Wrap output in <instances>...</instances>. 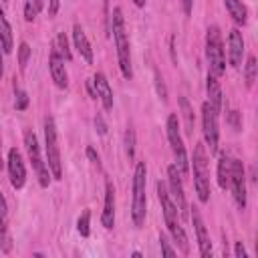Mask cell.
Masks as SVG:
<instances>
[{
	"label": "cell",
	"instance_id": "17",
	"mask_svg": "<svg viewBox=\"0 0 258 258\" xmlns=\"http://www.w3.org/2000/svg\"><path fill=\"white\" fill-rule=\"evenodd\" d=\"M101 224L111 230L115 226V187L111 181H107L105 185V204H103V212H101Z\"/></svg>",
	"mask_w": 258,
	"mask_h": 258
},
{
	"label": "cell",
	"instance_id": "14",
	"mask_svg": "<svg viewBox=\"0 0 258 258\" xmlns=\"http://www.w3.org/2000/svg\"><path fill=\"white\" fill-rule=\"evenodd\" d=\"M191 222H194V230H196V240H198V246H200V254L204 258L212 256V242H210L208 230L204 226V220H202L198 208H191Z\"/></svg>",
	"mask_w": 258,
	"mask_h": 258
},
{
	"label": "cell",
	"instance_id": "32",
	"mask_svg": "<svg viewBox=\"0 0 258 258\" xmlns=\"http://www.w3.org/2000/svg\"><path fill=\"white\" fill-rule=\"evenodd\" d=\"M36 14H38V10H36V6L32 4V2H24V20L26 22H32L34 18H36Z\"/></svg>",
	"mask_w": 258,
	"mask_h": 258
},
{
	"label": "cell",
	"instance_id": "20",
	"mask_svg": "<svg viewBox=\"0 0 258 258\" xmlns=\"http://www.w3.org/2000/svg\"><path fill=\"white\" fill-rule=\"evenodd\" d=\"M6 216H8V204L0 191V252H10V248H12L8 226H6Z\"/></svg>",
	"mask_w": 258,
	"mask_h": 258
},
{
	"label": "cell",
	"instance_id": "9",
	"mask_svg": "<svg viewBox=\"0 0 258 258\" xmlns=\"http://www.w3.org/2000/svg\"><path fill=\"white\" fill-rule=\"evenodd\" d=\"M202 131H204V141L210 149V153L218 151V111L206 101L202 105Z\"/></svg>",
	"mask_w": 258,
	"mask_h": 258
},
{
	"label": "cell",
	"instance_id": "38",
	"mask_svg": "<svg viewBox=\"0 0 258 258\" xmlns=\"http://www.w3.org/2000/svg\"><path fill=\"white\" fill-rule=\"evenodd\" d=\"M181 8L185 12V16L191 14V8H194V0H181Z\"/></svg>",
	"mask_w": 258,
	"mask_h": 258
},
{
	"label": "cell",
	"instance_id": "28",
	"mask_svg": "<svg viewBox=\"0 0 258 258\" xmlns=\"http://www.w3.org/2000/svg\"><path fill=\"white\" fill-rule=\"evenodd\" d=\"M125 153L129 159H133V155H135V131L131 127L125 131Z\"/></svg>",
	"mask_w": 258,
	"mask_h": 258
},
{
	"label": "cell",
	"instance_id": "11",
	"mask_svg": "<svg viewBox=\"0 0 258 258\" xmlns=\"http://www.w3.org/2000/svg\"><path fill=\"white\" fill-rule=\"evenodd\" d=\"M6 167H8V179H10V185L14 189H22L24 183H26V167H24V161H22V155L16 147H12L8 151V159H6Z\"/></svg>",
	"mask_w": 258,
	"mask_h": 258
},
{
	"label": "cell",
	"instance_id": "29",
	"mask_svg": "<svg viewBox=\"0 0 258 258\" xmlns=\"http://www.w3.org/2000/svg\"><path fill=\"white\" fill-rule=\"evenodd\" d=\"M14 107H16V111H24L26 107H28V95L22 91V89H18V87H14Z\"/></svg>",
	"mask_w": 258,
	"mask_h": 258
},
{
	"label": "cell",
	"instance_id": "3",
	"mask_svg": "<svg viewBox=\"0 0 258 258\" xmlns=\"http://www.w3.org/2000/svg\"><path fill=\"white\" fill-rule=\"evenodd\" d=\"M145 185H147V165L145 161H137L133 171V202H131V218L135 228H141L145 222V212H147Z\"/></svg>",
	"mask_w": 258,
	"mask_h": 258
},
{
	"label": "cell",
	"instance_id": "12",
	"mask_svg": "<svg viewBox=\"0 0 258 258\" xmlns=\"http://www.w3.org/2000/svg\"><path fill=\"white\" fill-rule=\"evenodd\" d=\"M167 177H169V187H171V196L175 200V206L179 210V214H185L187 210V204H185V194H183V175L181 171L177 169V165H169L167 167Z\"/></svg>",
	"mask_w": 258,
	"mask_h": 258
},
{
	"label": "cell",
	"instance_id": "26",
	"mask_svg": "<svg viewBox=\"0 0 258 258\" xmlns=\"http://www.w3.org/2000/svg\"><path fill=\"white\" fill-rule=\"evenodd\" d=\"M77 232L83 238H87L91 234V210H83V214L79 216V220H77Z\"/></svg>",
	"mask_w": 258,
	"mask_h": 258
},
{
	"label": "cell",
	"instance_id": "22",
	"mask_svg": "<svg viewBox=\"0 0 258 258\" xmlns=\"http://www.w3.org/2000/svg\"><path fill=\"white\" fill-rule=\"evenodd\" d=\"M226 10L230 12V16L234 18L236 24H246L248 22V8L244 6L242 0H224Z\"/></svg>",
	"mask_w": 258,
	"mask_h": 258
},
{
	"label": "cell",
	"instance_id": "13",
	"mask_svg": "<svg viewBox=\"0 0 258 258\" xmlns=\"http://www.w3.org/2000/svg\"><path fill=\"white\" fill-rule=\"evenodd\" d=\"M48 71H50V77H52V81L58 89L69 87V75H67V69H64V58L56 52L54 46L50 48V54H48Z\"/></svg>",
	"mask_w": 258,
	"mask_h": 258
},
{
	"label": "cell",
	"instance_id": "18",
	"mask_svg": "<svg viewBox=\"0 0 258 258\" xmlns=\"http://www.w3.org/2000/svg\"><path fill=\"white\" fill-rule=\"evenodd\" d=\"M73 42H75V48L79 50V54L83 56V60L87 64H93V48H91V42H89L85 30L81 28V24L73 26Z\"/></svg>",
	"mask_w": 258,
	"mask_h": 258
},
{
	"label": "cell",
	"instance_id": "42",
	"mask_svg": "<svg viewBox=\"0 0 258 258\" xmlns=\"http://www.w3.org/2000/svg\"><path fill=\"white\" fill-rule=\"evenodd\" d=\"M133 4H135L137 8H141V6H145V0H133Z\"/></svg>",
	"mask_w": 258,
	"mask_h": 258
},
{
	"label": "cell",
	"instance_id": "19",
	"mask_svg": "<svg viewBox=\"0 0 258 258\" xmlns=\"http://www.w3.org/2000/svg\"><path fill=\"white\" fill-rule=\"evenodd\" d=\"M206 93H208V103L220 113L222 111V105H224V95H222L218 77L212 75L210 71H208V77H206Z\"/></svg>",
	"mask_w": 258,
	"mask_h": 258
},
{
	"label": "cell",
	"instance_id": "27",
	"mask_svg": "<svg viewBox=\"0 0 258 258\" xmlns=\"http://www.w3.org/2000/svg\"><path fill=\"white\" fill-rule=\"evenodd\" d=\"M256 71H258V64H256V56H248V60H246V69H244L246 87H252V85H254V81H256Z\"/></svg>",
	"mask_w": 258,
	"mask_h": 258
},
{
	"label": "cell",
	"instance_id": "7",
	"mask_svg": "<svg viewBox=\"0 0 258 258\" xmlns=\"http://www.w3.org/2000/svg\"><path fill=\"white\" fill-rule=\"evenodd\" d=\"M165 127H167V139H169L171 151L175 155V165L181 171V175H187L189 159H187V153H185V145H183V139H181V133H179V119H177L175 113H171L167 117V125Z\"/></svg>",
	"mask_w": 258,
	"mask_h": 258
},
{
	"label": "cell",
	"instance_id": "4",
	"mask_svg": "<svg viewBox=\"0 0 258 258\" xmlns=\"http://www.w3.org/2000/svg\"><path fill=\"white\" fill-rule=\"evenodd\" d=\"M191 167H194V187H196L198 200L206 204L210 200V173H208V155H206L204 143H196Z\"/></svg>",
	"mask_w": 258,
	"mask_h": 258
},
{
	"label": "cell",
	"instance_id": "41",
	"mask_svg": "<svg viewBox=\"0 0 258 258\" xmlns=\"http://www.w3.org/2000/svg\"><path fill=\"white\" fill-rule=\"evenodd\" d=\"M2 48H0V81H2V73H4V62H2Z\"/></svg>",
	"mask_w": 258,
	"mask_h": 258
},
{
	"label": "cell",
	"instance_id": "16",
	"mask_svg": "<svg viewBox=\"0 0 258 258\" xmlns=\"http://www.w3.org/2000/svg\"><path fill=\"white\" fill-rule=\"evenodd\" d=\"M91 81L95 85L97 99H101V103H103V109L105 111H111L113 109V91H111V85H109L107 77L103 73H95Z\"/></svg>",
	"mask_w": 258,
	"mask_h": 258
},
{
	"label": "cell",
	"instance_id": "21",
	"mask_svg": "<svg viewBox=\"0 0 258 258\" xmlns=\"http://www.w3.org/2000/svg\"><path fill=\"white\" fill-rule=\"evenodd\" d=\"M0 48H2V52H4V54L12 52V48H14L12 28H10V22H8V18H6V14H4V10H2V6H0Z\"/></svg>",
	"mask_w": 258,
	"mask_h": 258
},
{
	"label": "cell",
	"instance_id": "31",
	"mask_svg": "<svg viewBox=\"0 0 258 258\" xmlns=\"http://www.w3.org/2000/svg\"><path fill=\"white\" fill-rule=\"evenodd\" d=\"M155 89H157L159 99L165 103V101H167V89H165V83H163V79H161L159 73H155Z\"/></svg>",
	"mask_w": 258,
	"mask_h": 258
},
{
	"label": "cell",
	"instance_id": "44",
	"mask_svg": "<svg viewBox=\"0 0 258 258\" xmlns=\"http://www.w3.org/2000/svg\"><path fill=\"white\" fill-rule=\"evenodd\" d=\"M0 2H8V0H0Z\"/></svg>",
	"mask_w": 258,
	"mask_h": 258
},
{
	"label": "cell",
	"instance_id": "40",
	"mask_svg": "<svg viewBox=\"0 0 258 258\" xmlns=\"http://www.w3.org/2000/svg\"><path fill=\"white\" fill-rule=\"evenodd\" d=\"M28 2H32V4L36 6V10H38V12H40V10H42V6H44V0H28Z\"/></svg>",
	"mask_w": 258,
	"mask_h": 258
},
{
	"label": "cell",
	"instance_id": "36",
	"mask_svg": "<svg viewBox=\"0 0 258 258\" xmlns=\"http://www.w3.org/2000/svg\"><path fill=\"white\" fill-rule=\"evenodd\" d=\"M234 254H236V258H248V254H246V248H244V244H242V242H236Z\"/></svg>",
	"mask_w": 258,
	"mask_h": 258
},
{
	"label": "cell",
	"instance_id": "35",
	"mask_svg": "<svg viewBox=\"0 0 258 258\" xmlns=\"http://www.w3.org/2000/svg\"><path fill=\"white\" fill-rule=\"evenodd\" d=\"M95 127H97V131H99L101 135H105V133H107V125H105V121H103V117H101V115H97V117H95Z\"/></svg>",
	"mask_w": 258,
	"mask_h": 258
},
{
	"label": "cell",
	"instance_id": "23",
	"mask_svg": "<svg viewBox=\"0 0 258 258\" xmlns=\"http://www.w3.org/2000/svg\"><path fill=\"white\" fill-rule=\"evenodd\" d=\"M230 165H232V157L228 153H222L218 159V185L222 189H226L230 183Z\"/></svg>",
	"mask_w": 258,
	"mask_h": 258
},
{
	"label": "cell",
	"instance_id": "8",
	"mask_svg": "<svg viewBox=\"0 0 258 258\" xmlns=\"http://www.w3.org/2000/svg\"><path fill=\"white\" fill-rule=\"evenodd\" d=\"M24 145H26V151H28V157H30V163H32V169L36 171L38 183L42 187H48V183H50V169H48L46 161L40 155V145H38V139H36V135H34L32 129H26L24 131Z\"/></svg>",
	"mask_w": 258,
	"mask_h": 258
},
{
	"label": "cell",
	"instance_id": "39",
	"mask_svg": "<svg viewBox=\"0 0 258 258\" xmlns=\"http://www.w3.org/2000/svg\"><path fill=\"white\" fill-rule=\"evenodd\" d=\"M87 89H89V95H91L93 99H97V91H95V85H93V81H87Z\"/></svg>",
	"mask_w": 258,
	"mask_h": 258
},
{
	"label": "cell",
	"instance_id": "33",
	"mask_svg": "<svg viewBox=\"0 0 258 258\" xmlns=\"http://www.w3.org/2000/svg\"><path fill=\"white\" fill-rule=\"evenodd\" d=\"M159 246H161V254L163 256H169V258L175 256V250L169 246V242L165 240V236H159Z\"/></svg>",
	"mask_w": 258,
	"mask_h": 258
},
{
	"label": "cell",
	"instance_id": "15",
	"mask_svg": "<svg viewBox=\"0 0 258 258\" xmlns=\"http://www.w3.org/2000/svg\"><path fill=\"white\" fill-rule=\"evenodd\" d=\"M242 56H244V36L238 28L230 30L228 36V58L232 67H240L242 64Z\"/></svg>",
	"mask_w": 258,
	"mask_h": 258
},
{
	"label": "cell",
	"instance_id": "37",
	"mask_svg": "<svg viewBox=\"0 0 258 258\" xmlns=\"http://www.w3.org/2000/svg\"><path fill=\"white\" fill-rule=\"evenodd\" d=\"M60 6V0H48V16H56Z\"/></svg>",
	"mask_w": 258,
	"mask_h": 258
},
{
	"label": "cell",
	"instance_id": "5",
	"mask_svg": "<svg viewBox=\"0 0 258 258\" xmlns=\"http://www.w3.org/2000/svg\"><path fill=\"white\" fill-rule=\"evenodd\" d=\"M44 151H46V165L54 179H62V161L58 149V135L52 117L44 119Z\"/></svg>",
	"mask_w": 258,
	"mask_h": 258
},
{
	"label": "cell",
	"instance_id": "24",
	"mask_svg": "<svg viewBox=\"0 0 258 258\" xmlns=\"http://www.w3.org/2000/svg\"><path fill=\"white\" fill-rule=\"evenodd\" d=\"M179 107H181V117L185 121V131L194 135V109L185 97H179Z\"/></svg>",
	"mask_w": 258,
	"mask_h": 258
},
{
	"label": "cell",
	"instance_id": "6",
	"mask_svg": "<svg viewBox=\"0 0 258 258\" xmlns=\"http://www.w3.org/2000/svg\"><path fill=\"white\" fill-rule=\"evenodd\" d=\"M206 58L210 64V73L216 77H222L226 71V56H224V44H222L218 26H210L206 32Z\"/></svg>",
	"mask_w": 258,
	"mask_h": 258
},
{
	"label": "cell",
	"instance_id": "10",
	"mask_svg": "<svg viewBox=\"0 0 258 258\" xmlns=\"http://www.w3.org/2000/svg\"><path fill=\"white\" fill-rule=\"evenodd\" d=\"M228 187L234 194V200L238 204L240 210L246 208V171H244V163L240 159H232L230 165V183Z\"/></svg>",
	"mask_w": 258,
	"mask_h": 258
},
{
	"label": "cell",
	"instance_id": "1",
	"mask_svg": "<svg viewBox=\"0 0 258 258\" xmlns=\"http://www.w3.org/2000/svg\"><path fill=\"white\" fill-rule=\"evenodd\" d=\"M157 198H159V202H161L163 220H165V226H167L169 234H171L173 240L177 242L179 250H181L183 254H187V252H189V246H187L185 230H183V226H181V222H179V210H177V206H175V202H173V198H171V194L167 191V187H165L163 181H157Z\"/></svg>",
	"mask_w": 258,
	"mask_h": 258
},
{
	"label": "cell",
	"instance_id": "2",
	"mask_svg": "<svg viewBox=\"0 0 258 258\" xmlns=\"http://www.w3.org/2000/svg\"><path fill=\"white\" fill-rule=\"evenodd\" d=\"M111 32H113V40H115V48H117V60H119V69L123 73L125 79L133 77V67H131V48H129V36L125 32V18H123V10L117 6L113 8L111 14Z\"/></svg>",
	"mask_w": 258,
	"mask_h": 258
},
{
	"label": "cell",
	"instance_id": "34",
	"mask_svg": "<svg viewBox=\"0 0 258 258\" xmlns=\"http://www.w3.org/2000/svg\"><path fill=\"white\" fill-rule=\"evenodd\" d=\"M87 157L97 165V167H101V159H99V153L93 149V147H87Z\"/></svg>",
	"mask_w": 258,
	"mask_h": 258
},
{
	"label": "cell",
	"instance_id": "43",
	"mask_svg": "<svg viewBox=\"0 0 258 258\" xmlns=\"http://www.w3.org/2000/svg\"><path fill=\"white\" fill-rule=\"evenodd\" d=\"M2 165H4V161H2V137H0V169H2Z\"/></svg>",
	"mask_w": 258,
	"mask_h": 258
},
{
	"label": "cell",
	"instance_id": "25",
	"mask_svg": "<svg viewBox=\"0 0 258 258\" xmlns=\"http://www.w3.org/2000/svg\"><path fill=\"white\" fill-rule=\"evenodd\" d=\"M52 46L56 48V52H58L64 60H71V58H73L71 48H69V40H67L64 32H58V34H56V38H54V44H52Z\"/></svg>",
	"mask_w": 258,
	"mask_h": 258
},
{
	"label": "cell",
	"instance_id": "30",
	"mask_svg": "<svg viewBox=\"0 0 258 258\" xmlns=\"http://www.w3.org/2000/svg\"><path fill=\"white\" fill-rule=\"evenodd\" d=\"M30 46H28V42H20V46H18V64H20V69H24L26 64H28V58H30Z\"/></svg>",
	"mask_w": 258,
	"mask_h": 258
}]
</instances>
